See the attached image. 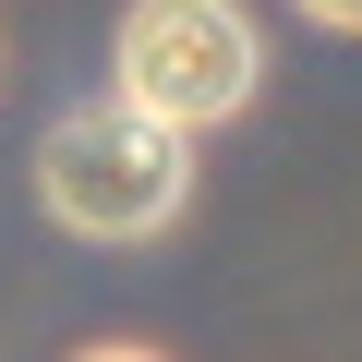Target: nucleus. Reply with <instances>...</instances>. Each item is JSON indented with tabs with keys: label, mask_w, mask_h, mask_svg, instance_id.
Here are the masks:
<instances>
[{
	"label": "nucleus",
	"mask_w": 362,
	"mask_h": 362,
	"mask_svg": "<svg viewBox=\"0 0 362 362\" xmlns=\"http://www.w3.org/2000/svg\"><path fill=\"white\" fill-rule=\"evenodd\" d=\"M37 206H49V230H73V242H157L181 206H194V133L157 121V109H133V97L109 85L97 109L49 121V145H37Z\"/></svg>",
	"instance_id": "1"
},
{
	"label": "nucleus",
	"mask_w": 362,
	"mask_h": 362,
	"mask_svg": "<svg viewBox=\"0 0 362 362\" xmlns=\"http://www.w3.org/2000/svg\"><path fill=\"white\" fill-rule=\"evenodd\" d=\"M109 85L133 109L181 121V133H218L266 85L254 13H242V0H133V13H121V49H109Z\"/></svg>",
	"instance_id": "2"
},
{
	"label": "nucleus",
	"mask_w": 362,
	"mask_h": 362,
	"mask_svg": "<svg viewBox=\"0 0 362 362\" xmlns=\"http://www.w3.org/2000/svg\"><path fill=\"white\" fill-rule=\"evenodd\" d=\"M302 13H314L326 37H362V0H302Z\"/></svg>",
	"instance_id": "3"
},
{
	"label": "nucleus",
	"mask_w": 362,
	"mask_h": 362,
	"mask_svg": "<svg viewBox=\"0 0 362 362\" xmlns=\"http://www.w3.org/2000/svg\"><path fill=\"white\" fill-rule=\"evenodd\" d=\"M73 362H169V350H145V338H97V350H73Z\"/></svg>",
	"instance_id": "4"
}]
</instances>
